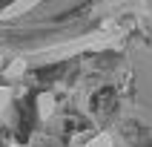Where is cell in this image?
Instances as JSON below:
<instances>
[{"label":"cell","instance_id":"cell-1","mask_svg":"<svg viewBox=\"0 0 152 147\" xmlns=\"http://www.w3.org/2000/svg\"><path fill=\"white\" fill-rule=\"evenodd\" d=\"M23 72H26V61L23 58H15L6 69H3V78H6V81H15V78H20Z\"/></svg>","mask_w":152,"mask_h":147},{"label":"cell","instance_id":"cell-2","mask_svg":"<svg viewBox=\"0 0 152 147\" xmlns=\"http://www.w3.org/2000/svg\"><path fill=\"white\" fill-rule=\"evenodd\" d=\"M34 3H37V0H17L15 6H9L6 12H3V17H17L20 12H26V9H32Z\"/></svg>","mask_w":152,"mask_h":147},{"label":"cell","instance_id":"cell-3","mask_svg":"<svg viewBox=\"0 0 152 147\" xmlns=\"http://www.w3.org/2000/svg\"><path fill=\"white\" fill-rule=\"evenodd\" d=\"M52 104H55V98H52L49 92H43L40 98H37V107H40V115H43V118H46V115L52 112Z\"/></svg>","mask_w":152,"mask_h":147},{"label":"cell","instance_id":"cell-4","mask_svg":"<svg viewBox=\"0 0 152 147\" xmlns=\"http://www.w3.org/2000/svg\"><path fill=\"white\" fill-rule=\"evenodd\" d=\"M9 101H12V89L9 86H0V110H6Z\"/></svg>","mask_w":152,"mask_h":147},{"label":"cell","instance_id":"cell-5","mask_svg":"<svg viewBox=\"0 0 152 147\" xmlns=\"http://www.w3.org/2000/svg\"><path fill=\"white\" fill-rule=\"evenodd\" d=\"M95 147H112L109 136H101V138H98V141H95Z\"/></svg>","mask_w":152,"mask_h":147},{"label":"cell","instance_id":"cell-6","mask_svg":"<svg viewBox=\"0 0 152 147\" xmlns=\"http://www.w3.org/2000/svg\"><path fill=\"white\" fill-rule=\"evenodd\" d=\"M0 66H3V58H0Z\"/></svg>","mask_w":152,"mask_h":147},{"label":"cell","instance_id":"cell-7","mask_svg":"<svg viewBox=\"0 0 152 147\" xmlns=\"http://www.w3.org/2000/svg\"><path fill=\"white\" fill-rule=\"evenodd\" d=\"M12 147H15V144H12Z\"/></svg>","mask_w":152,"mask_h":147}]
</instances>
